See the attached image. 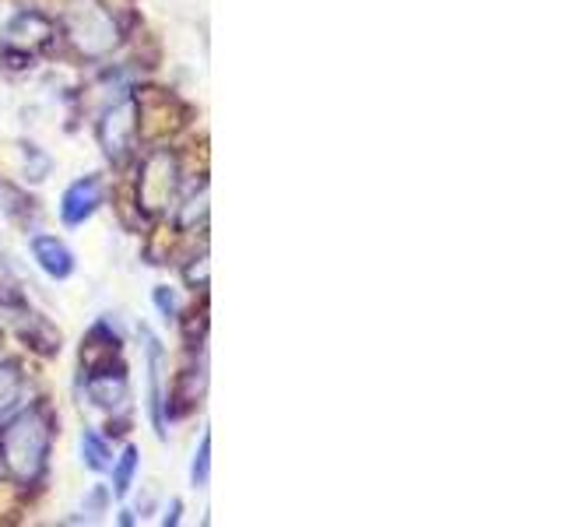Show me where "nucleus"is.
<instances>
[{"label":"nucleus","instance_id":"nucleus-1","mask_svg":"<svg viewBox=\"0 0 562 527\" xmlns=\"http://www.w3.org/2000/svg\"><path fill=\"white\" fill-rule=\"evenodd\" d=\"M53 436H57V415L43 401L25 404L8 422H0V468H4V479H11L18 489L40 485L49 468Z\"/></svg>","mask_w":562,"mask_h":527},{"label":"nucleus","instance_id":"nucleus-2","mask_svg":"<svg viewBox=\"0 0 562 527\" xmlns=\"http://www.w3.org/2000/svg\"><path fill=\"white\" fill-rule=\"evenodd\" d=\"M57 29H60V40L70 46V53L88 64L110 60L123 46V40H127L123 22L105 0H64Z\"/></svg>","mask_w":562,"mask_h":527},{"label":"nucleus","instance_id":"nucleus-3","mask_svg":"<svg viewBox=\"0 0 562 527\" xmlns=\"http://www.w3.org/2000/svg\"><path fill=\"white\" fill-rule=\"evenodd\" d=\"M183 190V162L176 148L155 145L137 166V187H134V204L145 218H166L176 198Z\"/></svg>","mask_w":562,"mask_h":527},{"label":"nucleus","instance_id":"nucleus-4","mask_svg":"<svg viewBox=\"0 0 562 527\" xmlns=\"http://www.w3.org/2000/svg\"><path fill=\"white\" fill-rule=\"evenodd\" d=\"M60 40V29L49 14L35 11V8H22L11 14V22L0 32V60L11 70H25L35 60L49 53V46Z\"/></svg>","mask_w":562,"mask_h":527},{"label":"nucleus","instance_id":"nucleus-5","mask_svg":"<svg viewBox=\"0 0 562 527\" xmlns=\"http://www.w3.org/2000/svg\"><path fill=\"white\" fill-rule=\"evenodd\" d=\"M95 141L105 155V162L113 166H127L137 155L140 145V110H137V96H123L110 102L95 120Z\"/></svg>","mask_w":562,"mask_h":527},{"label":"nucleus","instance_id":"nucleus-6","mask_svg":"<svg viewBox=\"0 0 562 527\" xmlns=\"http://www.w3.org/2000/svg\"><path fill=\"white\" fill-rule=\"evenodd\" d=\"M85 397H88V404H95V408L105 412L110 418L127 408L131 383H127V373H123V366L105 362L95 369H85Z\"/></svg>","mask_w":562,"mask_h":527},{"label":"nucleus","instance_id":"nucleus-7","mask_svg":"<svg viewBox=\"0 0 562 527\" xmlns=\"http://www.w3.org/2000/svg\"><path fill=\"white\" fill-rule=\"evenodd\" d=\"M140 338H145V362H148V415H151L155 436L166 439V426H169V418H166V404H169V394H166V348L151 330H140Z\"/></svg>","mask_w":562,"mask_h":527},{"label":"nucleus","instance_id":"nucleus-8","mask_svg":"<svg viewBox=\"0 0 562 527\" xmlns=\"http://www.w3.org/2000/svg\"><path fill=\"white\" fill-rule=\"evenodd\" d=\"M102 204H105L102 176L88 172V176H81V180H75L64 190V198H60V222L67 228H78V225H85L88 218H92Z\"/></svg>","mask_w":562,"mask_h":527},{"label":"nucleus","instance_id":"nucleus-9","mask_svg":"<svg viewBox=\"0 0 562 527\" xmlns=\"http://www.w3.org/2000/svg\"><path fill=\"white\" fill-rule=\"evenodd\" d=\"M29 250H32V260L40 264V271L53 281H64L75 274V254H70V246L57 236H49V233H40V236H32L29 243Z\"/></svg>","mask_w":562,"mask_h":527},{"label":"nucleus","instance_id":"nucleus-10","mask_svg":"<svg viewBox=\"0 0 562 527\" xmlns=\"http://www.w3.org/2000/svg\"><path fill=\"white\" fill-rule=\"evenodd\" d=\"M207 201H211L207 180H201V187H193L187 198H176V204L169 211L176 233H198V228H204L207 225Z\"/></svg>","mask_w":562,"mask_h":527},{"label":"nucleus","instance_id":"nucleus-11","mask_svg":"<svg viewBox=\"0 0 562 527\" xmlns=\"http://www.w3.org/2000/svg\"><path fill=\"white\" fill-rule=\"evenodd\" d=\"M25 369L14 359H0V422H8L18 408H25Z\"/></svg>","mask_w":562,"mask_h":527},{"label":"nucleus","instance_id":"nucleus-12","mask_svg":"<svg viewBox=\"0 0 562 527\" xmlns=\"http://www.w3.org/2000/svg\"><path fill=\"white\" fill-rule=\"evenodd\" d=\"M120 345H123V338L110 327V321H99L92 330H88V338H85L81 366H85V369H95V366L113 362V359L120 356Z\"/></svg>","mask_w":562,"mask_h":527},{"label":"nucleus","instance_id":"nucleus-13","mask_svg":"<svg viewBox=\"0 0 562 527\" xmlns=\"http://www.w3.org/2000/svg\"><path fill=\"white\" fill-rule=\"evenodd\" d=\"M14 334L25 341V348L40 351V356H57V351H60V334L53 330L40 313H32V310H29V316H25L22 327H18Z\"/></svg>","mask_w":562,"mask_h":527},{"label":"nucleus","instance_id":"nucleus-14","mask_svg":"<svg viewBox=\"0 0 562 527\" xmlns=\"http://www.w3.org/2000/svg\"><path fill=\"white\" fill-rule=\"evenodd\" d=\"M204 386H207V362H204V351H201V362L190 366L180 373V386H176V401H180V415L190 412L193 404H201L204 397Z\"/></svg>","mask_w":562,"mask_h":527},{"label":"nucleus","instance_id":"nucleus-15","mask_svg":"<svg viewBox=\"0 0 562 527\" xmlns=\"http://www.w3.org/2000/svg\"><path fill=\"white\" fill-rule=\"evenodd\" d=\"M81 461L88 471H110L113 464V450H110V439L95 429H85L81 433Z\"/></svg>","mask_w":562,"mask_h":527},{"label":"nucleus","instance_id":"nucleus-16","mask_svg":"<svg viewBox=\"0 0 562 527\" xmlns=\"http://www.w3.org/2000/svg\"><path fill=\"white\" fill-rule=\"evenodd\" d=\"M113 468V496H127L131 492V485H134V479H137V468H140V453H137V447H123L120 450V457L110 464Z\"/></svg>","mask_w":562,"mask_h":527},{"label":"nucleus","instance_id":"nucleus-17","mask_svg":"<svg viewBox=\"0 0 562 527\" xmlns=\"http://www.w3.org/2000/svg\"><path fill=\"white\" fill-rule=\"evenodd\" d=\"M190 482H193V489H207V482H211V433H201V444L193 450Z\"/></svg>","mask_w":562,"mask_h":527},{"label":"nucleus","instance_id":"nucleus-18","mask_svg":"<svg viewBox=\"0 0 562 527\" xmlns=\"http://www.w3.org/2000/svg\"><path fill=\"white\" fill-rule=\"evenodd\" d=\"M183 281H187V289H193V292H204L207 289V250L193 254L183 264Z\"/></svg>","mask_w":562,"mask_h":527},{"label":"nucleus","instance_id":"nucleus-19","mask_svg":"<svg viewBox=\"0 0 562 527\" xmlns=\"http://www.w3.org/2000/svg\"><path fill=\"white\" fill-rule=\"evenodd\" d=\"M155 306H158V313H162V321H176V313H180V299H176V292L169 285H158Z\"/></svg>","mask_w":562,"mask_h":527},{"label":"nucleus","instance_id":"nucleus-20","mask_svg":"<svg viewBox=\"0 0 562 527\" xmlns=\"http://www.w3.org/2000/svg\"><path fill=\"white\" fill-rule=\"evenodd\" d=\"M180 509H183V503H180V500H172L169 509H166V517H162V524H166V527H176V524H180Z\"/></svg>","mask_w":562,"mask_h":527},{"label":"nucleus","instance_id":"nucleus-21","mask_svg":"<svg viewBox=\"0 0 562 527\" xmlns=\"http://www.w3.org/2000/svg\"><path fill=\"white\" fill-rule=\"evenodd\" d=\"M0 482H4V468H0Z\"/></svg>","mask_w":562,"mask_h":527}]
</instances>
